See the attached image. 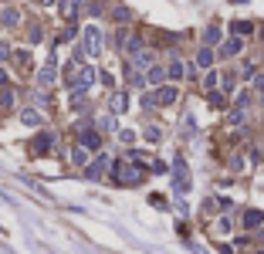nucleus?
Masks as SVG:
<instances>
[{"instance_id": "nucleus-1", "label": "nucleus", "mask_w": 264, "mask_h": 254, "mask_svg": "<svg viewBox=\"0 0 264 254\" xmlns=\"http://www.w3.org/2000/svg\"><path fill=\"white\" fill-rule=\"evenodd\" d=\"M112 180H115V183L132 187V183H139V180H142V170H139L135 163H112Z\"/></svg>"}, {"instance_id": "nucleus-2", "label": "nucleus", "mask_w": 264, "mask_h": 254, "mask_svg": "<svg viewBox=\"0 0 264 254\" xmlns=\"http://www.w3.org/2000/svg\"><path fill=\"white\" fill-rule=\"evenodd\" d=\"M173 173H176V193H187V190H190V170H187V163H183V159H176V163H173Z\"/></svg>"}, {"instance_id": "nucleus-3", "label": "nucleus", "mask_w": 264, "mask_h": 254, "mask_svg": "<svg viewBox=\"0 0 264 254\" xmlns=\"http://www.w3.org/2000/svg\"><path fill=\"white\" fill-rule=\"evenodd\" d=\"M81 44H85L88 55H98V51H102V34H98V27H88L85 38H81Z\"/></svg>"}, {"instance_id": "nucleus-4", "label": "nucleus", "mask_w": 264, "mask_h": 254, "mask_svg": "<svg viewBox=\"0 0 264 254\" xmlns=\"http://www.w3.org/2000/svg\"><path fill=\"white\" fill-rule=\"evenodd\" d=\"M241 51H244V41L237 38V34H234L230 41H224V44H220V55H224V58H237Z\"/></svg>"}, {"instance_id": "nucleus-5", "label": "nucleus", "mask_w": 264, "mask_h": 254, "mask_svg": "<svg viewBox=\"0 0 264 254\" xmlns=\"http://www.w3.org/2000/svg\"><path fill=\"white\" fill-rule=\"evenodd\" d=\"M166 78H170V71H166V68H159V64H149V71H146V81H149V85H163Z\"/></svg>"}, {"instance_id": "nucleus-6", "label": "nucleus", "mask_w": 264, "mask_h": 254, "mask_svg": "<svg viewBox=\"0 0 264 254\" xmlns=\"http://www.w3.org/2000/svg\"><path fill=\"white\" fill-rule=\"evenodd\" d=\"M176 95H180V92H176L173 85H163V88L156 92V105H173V102H176Z\"/></svg>"}, {"instance_id": "nucleus-7", "label": "nucleus", "mask_w": 264, "mask_h": 254, "mask_svg": "<svg viewBox=\"0 0 264 254\" xmlns=\"http://www.w3.org/2000/svg\"><path fill=\"white\" fill-rule=\"evenodd\" d=\"M0 20H3V27H17V24H20V10H17V7H3Z\"/></svg>"}, {"instance_id": "nucleus-8", "label": "nucleus", "mask_w": 264, "mask_h": 254, "mask_svg": "<svg viewBox=\"0 0 264 254\" xmlns=\"http://www.w3.org/2000/svg\"><path fill=\"white\" fill-rule=\"evenodd\" d=\"M38 85H41V88L55 85V64H44V68L38 71Z\"/></svg>"}, {"instance_id": "nucleus-9", "label": "nucleus", "mask_w": 264, "mask_h": 254, "mask_svg": "<svg viewBox=\"0 0 264 254\" xmlns=\"http://www.w3.org/2000/svg\"><path fill=\"white\" fill-rule=\"evenodd\" d=\"M166 71H170V78H173V81L187 78V64H183V61H180V58H173V61H170V68H166Z\"/></svg>"}, {"instance_id": "nucleus-10", "label": "nucleus", "mask_w": 264, "mask_h": 254, "mask_svg": "<svg viewBox=\"0 0 264 254\" xmlns=\"http://www.w3.org/2000/svg\"><path fill=\"white\" fill-rule=\"evenodd\" d=\"M109 112H112V116H122V112H126V95H122V92H115V95L109 98Z\"/></svg>"}, {"instance_id": "nucleus-11", "label": "nucleus", "mask_w": 264, "mask_h": 254, "mask_svg": "<svg viewBox=\"0 0 264 254\" xmlns=\"http://www.w3.org/2000/svg\"><path fill=\"white\" fill-rule=\"evenodd\" d=\"M213 58H217V55H213V48H200V51H197V64H200V68H210V64H213Z\"/></svg>"}, {"instance_id": "nucleus-12", "label": "nucleus", "mask_w": 264, "mask_h": 254, "mask_svg": "<svg viewBox=\"0 0 264 254\" xmlns=\"http://www.w3.org/2000/svg\"><path fill=\"white\" fill-rule=\"evenodd\" d=\"M20 122H24V126H41L44 119H41V112H34V109H24V112H20Z\"/></svg>"}, {"instance_id": "nucleus-13", "label": "nucleus", "mask_w": 264, "mask_h": 254, "mask_svg": "<svg viewBox=\"0 0 264 254\" xmlns=\"http://www.w3.org/2000/svg\"><path fill=\"white\" fill-rule=\"evenodd\" d=\"M81 146H88V149H98V132H92V129H81Z\"/></svg>"}, {"instance_id": "nucleus-14", "label": "nucleus", "mask_w": 264, "mask_h": 254, "mask_svg": "<svg viewBox=\"0 0 264 254\" xmlns=\"http://www.w3.org/2000/svg\"><path fill=\"white\" fill-rule=\"evenodd\" d=\"M71 159H75L78 166H88V146H75V149H71Z\"/></svg>"}, {"instance_id": "nucleus-15", "label": "nucleus", "mask_w": 264, "mask_h": 254, "mask_svg": "<svg viewBox=\"0 0 264 254\" xmlns=\"http://www.w3.org/2000/svg\"><path fill=\"white\" fill-rule=\"evenodd\" d=\"M230 27H234V34H237V38H244V34H251V31H254V24H251V20H234Z\"/></svg>"}, {"instance_id": "nucleus-16", "label": "nucleus", "mask_w": 264, "mask_h": 254, "mask_svg": "<svg viewBox=\"0 0 264 254\" xmlns=\"http://www.w3.org/2000/svg\"><path fill=\"white\" fill-rule=\"evenodd\" d=\"M261 220H264L261 210H244V227H258Z\"/></svg>"}, {"instance_id": "nucleus-17", "label": "nucleus", "mask_w": 264, "mask_h": 254, "mask_svg": "<svg viewBox=\"0 0 264 254\" xmlns=\"http://www.w3.org/2000/svg\"><path fill=\"white\" fill-rule=\"evenodd\" d=\"M203 41H207V44H217V41H220V27H217V24H210L207 31H203Z\"/></svg>"}, {"instance_id": "nucleus-18", "label": "nucleus", "mask_w": 264, "mask_h": 254, "mask_svg": "<svg viewBox=\"0 0 264 254\" xmlns=\"http://www.w3.org/2000/svg\"><path fill=\"white\" fill-rule=\"evenodd\" d=\"M51 149V136L44 132V136H38V142H34V153H48Z\"/></svg>"}, {"instance_id": "nucleus-19", "label": "nucleus", "mask_w": 264, "mask_h": 254, "mask_svg": "<svg viewBox=\"0 0 264 254\" xmlns=\"http://www.w3.org/2000/svg\"><path fill=\"white\" fill-rule=\"evenodd\" d=\"M217 71H207V75H203V88H207V92H213V88H217Z\"/></svg>"}, {"instance_id": "nucleus-20", "label": "nucleus", "mask_w": 264, "mask_h": 254, "mask_svg": "<svg viewBox=\"0 0 264 254\" xmlns=\"http://www.w3.org/2000/svg\"><path fill=\"white\" fill-rule=\"evenodd\" d=\"M10 105H14V92L3 88V92H0V109H10Z\"/></svg>"}, {"instance_id": "nucleus-21", "label": "nucleus", "mask_w": 264, "mask_h": 254, "mask_svg": "<svg viewBox=\"0 0 264 254\" xmlns=\"http://www.w3.org/2000/svg\"><path fill=\"white\" fill-rule=\"evenodd\" d=\"M227 122H230V126H241V122H244V109H234V112L227 116Z\"/></svg>"}, {"instance_id": "nucleus-22", "label": "nucleus", "mask_w": 264, "mask_h": 254, "mask_svg": "<svg viewBox=\"0 0 264 254\" xmlns=\"http://www.w3.org/2000/svg\"><path fill=\"white\" fill-rule=\"evenodd\" d=\"M207 98H210V105H217V109H220V105L227 102V98H224V92H207Z\"/></svg>"}, {"instance_id": "nucleus-23", "label": "nucleus", "mask_w": 264, "mask_h": 254, "mask_svg": "<svg viewBox=\"0 0 264 254\" xmlns=\"http://www.w3.org/2000/svg\"><path fill=\"white\" fill-rule=\"evenodd\" d=\"M146 139H149V142H159V139H163L159 126H149V129H146Z\"/></svg>"}, {"instance_id": "nucleus-24", "label": "nucleus", "mask_w": 264, "mask_h": 254, "mask_svg": "<svg viewBox=\"0 0 264 254\" xmlns=\"http://www.w3.org/2000/svg\"><path fill=\"white\" fill-rule=\"evenodd\" d=\"M132 14H129V7H119V10H115V20H129Z\"/></svg>"}, {"instance_id": "nucleus-25", "label": "nucleus", "mask_w": 264, "mask_h": 254, "mask_svg": "<svg viewBox=\"0 0 264 254\" xmlns=\"http://www.w3.org/2000/svg\"><path fill=\"white\" fill-rule=\"evenodd\" d=\"M230 170H237V173H241V170H244V159L234 156V159H230Z\"/></svg>"}, {"instance_id": "nucleus-26", "label": "nucleus", "mask_w": 264, "mask_h": 254, "mask_svg": "<svg viewBox=\"0 0 264 254\" xmlns=\"http://www.w3.org/2000/svg\"><path fill=\"white\" fill-rule=\"evenodd\" d=\"M10 58V44H3V41H0V61H7Z\"/></svg>"}, {"instance_id": "nucleus-27", "label": "nucleus", "mask_w": 264, "mask_h": 254, "mask_svg": "<svg viewBox=\"0 0 264 254\" xmlns=\"http://www.w3.org/2000/svg\"><path fill=\"white\" fill-rule=\"evenodd\" d=\"M38 3H44V7H51V3H55V0H38Z\"/></svg>"}, {"instance_id": "nucleus-28", "label": "nucleus", "mask_w": 264, "mask_h": 254, "mask_svg": "<svg viewBox=\"0 0 264 254\" xmlns=\"http://www.w3.org/2000/svg\"><path fill=\"white\" fill-rule=\"evenodd\" d=\"M0 81H7V71H3V68H0Z\"/></svg>"}, {"instance_id": "nucleus-29", "label": "nucleus", "mask_w": 264, "mask_h": 254, "mask_svg": "<svg viewBox=\"0 0 264 254\" xmlns=\"http://www.w3.org/2000/svg\"><path fill=\"white\" fill-rule=\"evenodd\" d=\"M0 27H3V20H0Z\"/></svg>"}]
</instances>
